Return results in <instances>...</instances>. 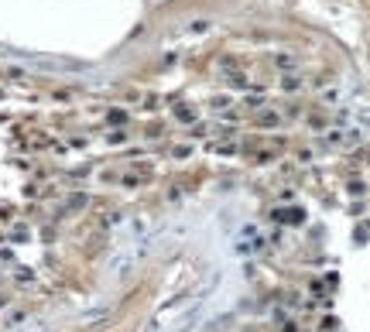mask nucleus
I'll return each mask as SVG.
<instances>
[{"label":"nucleus","instance_id":"f257e3e1","mask_svg":"<svg viewBox=\"0 0 370 332\" xmlns=\"http://www.w3.org/2000/svg\"><path fill=\"white\" fill-rule=\"evenodd\" d=\"M302 216H305L302 209H291V213L285 209V213H278V219H281V223H302Z\"/></svg>","mask_w":370,"mask_h":332},{"label":"nucleus","instance_id":"f03ea898","mask_svg":"<svg viewBox=\"0 0 370 332\" xmlns=\"http://www.w3.org/2000/svg\"><path fill=\"white\" fill-rule=\"evenodd\" d=\"M206 28H209V21H196V24H192V31H196V35H203Z\"/></svg>","mask_w":370,"mask_h":332}]
</instances>
